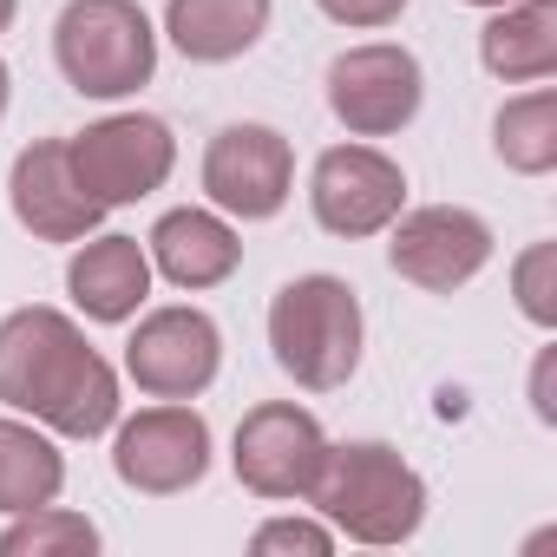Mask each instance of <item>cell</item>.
Wrapping results in <instances>:
<instances>
[{
  "instance_id": "cell-1",
  "label": "cell",
  "mask_w": 557,
  "mask_h": 557,
  "mask_svg": "<svg viewBox=\"0 0 557 557\" xmlns=\"http://www.w3.org/2000/svg\"><path fill=\"white\" fill-rule=\"evenodd\" d=\"M0 400L53 440H99L119 426V368L66 309L27 302L0 315Z\"/></svg>"
},
{
  "instance_id": "cell-2",
  "label": "cell",
  "mask_w": 557,
  "mask_h": 557,
  "mask_svg": "<svg viewBox=\"0 0 557 557\" xmlns=\"http://www.w3.org/2000/svg\"><path fill=\"white\" fill-rule=\"evenodd\" d=\"M309 505L355 544H407L426 524V479L387 440H329Z\"/></svg>"
},
{
  "instance_id": "cell-3",
  "label": "cell",
  "mask_w": 557,
  "mask_h": 557,
  "mask_svg": "<svg viewBox=\"0 0 557 557\" xmlns=\"http://www.w3.org/2000/svg\"><path fill=\"white\" fill-rule=\"evenodd\" d=\"M361 342H368L361 296L342 283V275L315 269V275H296V283L275 289V302H269V355L296 387H309V394L348 387L355 368H361Z\"/></svg>"
},
{
  "instance_id": "cell-4",
  "label": "cell",
  "mask_w": 557,
  "mask_h": 557,
  "mask_svg": "<svg viewBox=\"0 0 557 557\" xmlns=\"http://www.w3.org/2000/svg\"><path fill=\"white\" fill-rule=\"evenodd\" d=\"M53 60L79 99H132L158 73V27L138 0H66L53 21Z\"/></svg>"
},
{
  "instance_id": "cell-5",
  "label": "cell",
  "mask_w": 557,
  "mask_h": 557,
  "mask_svg": "<svg viewBox=\"0 0 557 557\" xmlns=\"http://www.w3.org/2000/svg\"><path fill=\"white\" fill-rule=\"evenodd\" d=\"M73 177L99 210H125L151 190H164V177L177 171V138L158 112H112L86 132L66 138Z\"/></svg>"
},
{
  "instance_id": "cell-6",
  "label": "cell",
  "mask_w": 557,
  "mask_h": 557,
  "mask_svg": "<svg viewBox=\"0 0 557 557\" xmlns=\"http://www.w3.org/2000/svg\"><path fill=\"white\" fill-rule=\"evenodd\" d=\"M203 197L236 223H269L296 197V145L275 125H223L203 145Z\"/></svg>"
},
{
  "instance_id": "cell-7",
  "label": "cell",
  "mask_w": 557,
  "mask_h": 557,
  "mask_svg": "<svg viewBox=\"0 0 557 557\" xmlns=\"http://www.w3.org/2000/svg\"><path fill=\"white\" fill-rule=\"evenodd\" d=\"M322 86H329V112L348 125V138H394L426 106V73L394 40H368V47L335 53Z\"/></svg>"
},
{
  "instance_id": "cell-8",
  "label": "cell",
  "mask_w": 557,
  "mask_h": 557,
  "mask_svg": "<svg viewBox=\"0 0 557 557\" xmlns=\"http://www.w3.org/2000/svg\"><path fill=\"white\" fill-rule=\"evenodd\" d=\"M112 472L145 498H177L210 472V420L190 400L138 407L112 426Z\"/></svg>"
},
{
  "instance_id": "cell-9",
  "label": "cell",
  "mask_w": 557,
  "mask_h": 557,
  "mask_svg": "<svg viewBox=\"0 0 557 557\" xmlns=\"http://www.w3.org/2000/svg\"><path fill=\"white\" fill-rule=\"evenodd\" d=\"M498 236L479 210L466 203H420V210H400L387 223V262L400 283L426 289V296H453L466 289L472 275L492 262Z\"/></svg>"
},
{
  "instance_id": "cell-10",
  "label": "cell",
  "mask_w": 557,
  "mask_h": 557,
  "mask_svg": "<svg viewBox=\"0 0 557 557\" xmlns=\"http://www.w3.org/2000/svg\"><path fill=\"white\" fill-rule=\"evenodd\" d=\"M322 459H329V433L296 400H262V407H249L243 426H236V440H230V466H236L243 492L275 498V505L309 498Z\"/></svg>"
},
{
  "instance_id": "cell-11",
  "label": "cell",
  "mask_w": 557,
  "mask_h": 557,
  "mask_svg": "<svg viewBox=\"0 0 557 557\" xmlns=\"http://www.w3.org/2000/svg\"><path fill=\"white\" fill-rule=\"evenodd\" d=\"M309 210L329 236H381L407 210V171L381 145H329L309 171Z\"/></svg>"
},
{
  "instance_id": "cell-12",
  "label": "cell",
  "mask_w": 557,
  "mask_h": 557,
  "mask_svg": "<svg viewBox=\"0 0 557 557\" xmlns=\"http://www.w3.org/2000/svg\"><path fill=\"white\" fill-rule=\"evenodd\" d=\"M132 342H125V374L138 381V394L151 400H197L216 368H223V329L190 309V302H171V309H151V315H132Z\"/></svg>"
},
{
  "instance_id": "cell-13",
  "label": "cell",
  "mask_w": 557,
  "mask_h": 557,
  "mask_svg": "<svg viewBox=\"0 0 557 557\" xmlns=\"http://www.w3.org/2000/svg\"><path fill=\"white\" fill-rule=\"evenodd\" d=\"M8 203H14V223L40 243H79L99 230V203L79 190L73 177V158H66V138H34L14 171H8Z\"/></svg>"
},
{
  "instance_id": "cell-14",
  "label": "cell",
  "mask_w": 557,
  "mask_h": 557,
  "mask_svg": "<svg viewBox=\"0 0 557 557\" xmlns=\"http://www.w3.org/2000/svg\"><path fill=\"white\" fill-rule=\"evenodd\" d=\"M145 256H151V275H164L171 289H216L243 269V236L223 210H203V203H184V210H164L145 236Z\"/></svg>"
},
{
  "instance_id": "cell-15",
  "label": "cell",
  "mask_w": 557,
  "mask_h": 557,
  "mask_svg": "<svg viewBox=\"0 0 557 557\" xmlns=\"http://www.w3.org/2000/svg\"><path fill=\"white\" fill-rule=\"evenodd\" d=\"M66 296H73V309L86 315V322H99V329H119V322H132L145 302H151V256H145V243L138 236H125V230H92V236H79V249H73V262H66Z\"/></svg>"
},
{
  "instance_id": "cell-16",
  "label": "cell",
  "mask_w": 557,
  "mask_h": 557,
  "mask_svg": "<svg viewBox=\"0 0 557 557\" xmlns=\"http://www.w3.org/2000/svg\"><path fill=\"white\" fill-rule=\"evenodd\" d=\"M275 0H164V40L197 66H230L269 34Z\"/></svg>"
},
{
  "instance_id": "cell-17",
  "label": "cell",
  "mask_w": 557,
  "mask_h": 557,
  "mask_svg": "<svg viewBox=\"0 0 557 557\" xmlns=\"http://www.w3.org/2000/svg\"><path fill=\"white\" fill-rule=\"evenodd\" d=\"M479 66L505 86H537L557 73V0H511L479 27Z\"/></svg>"
},
{
  "instance_id": "cell-18",
  "label": "cell",
  "mask_w": 557,
  "mask_h": 557,
  "mask_svg": "<svg viewBox=\"0 0 557 557\" xmlns=\"http://www.w3.org/2000/svg\"><path fill=\"white\" fill-rule=\"evenodd\" d=\"M60 492H66V453H60V440L40 420L8 413V420H0V518L53 505Z\"/></svg>"
},
{
  "instance_id": "cell-19",
  "label": "cell",
  "mask_w": 557,
  "mask_h": 557,
  "mask_svg": "<svg viewBox=\"0 0 557 557\" xmlns=\"http://www.w3.org/2000/svg\"><path fill=\"white\" fill-rule=\"evenodd\" d=\"M492 151H498V164L518 171V177L557 171V92H550L544 79H537L531 92H518V99L498 106V119H492Z\"/></svg>"
},
{
  "instance_id": "cell-20",
  "label": "cell",
  "mask_w": 557,
  "mask_h": 557,
  "mask_svg": "<svg viewBox=\"0 0 557 557\" xmlns=\"http://www.w3.org/2000/svg\"><path fill=\"white\" fill-rule=\"evenodd\" d=\"M92 550H99V524L60 498L14 511L8 531H0V557H92Z\"/></svg>"
},
{
  "instance_id": "cell-21",
  "label": "cell",
  "mask_w": 557,
  "mask_h": 557,
  "mask_svg": "<svg viewBox=\"0 0 557 557\" xmlns=\"http://www.w3.org/2000/svg\"><path fill=\"white\" fill-rule=\"evenodd\" d=\"M511 296L531 329H557V243H531L511 262Z\"/></svg>"
},
{
  "instance_id": "cell-22",
  "label": "cell",
  "mask_w": 557,
  "mask_h": 557,
  "mask_svg": "<svg viewBox=\"0 0 557 557\" xmlns=\"http://www.w3.org/2000/svg\"><path fill=\"white\" fill-rule=\"evenodd\" d=\"M249 550L256 557H329L335 550V524L315 511V518H269L249 531Z\"/></svg>"
},
{
  "instance_id": "cell-23",
  "label": "cell",
  "mask_w": 557,
  "mask_h": 557,
  "mask_svg": "<svg viewBox=\"0 0 557 557\" xmlns=\"http://www.w3.org/2000/svg\"><path fill=\"white\" fill-rule=\"evenodd\" d=\"M315 8L335 21V27H355V34H374V27H394L407 14V0H315Z\"/></svg>"
},
{
  "instance_id": "cell-24",
  "label": "cell",
  "mask_w": 557,
  "mask_h": 557,
  "mask_svg": "<svg viewBox=\"0 0 557 557\" xmlns=\"http://www.w3.org/2000/svg\"><path fill=\"white\" fill-rule=\"evenodd\" d=\"M550 368H557V348H544V355H537V368H531V407H537V420H544V426L557 420V400H550Z\"/></svg>"
},
{
  "instance_id": "cell-25",
  "label": "cell",
  "mask_w": 557,
  "mask_h": 557,
  "mask_svg": "<svg viewBox=\"0 0 557 557\" xmlns=\"http://www.w3.org/2000/svg\"><path fill=\"white\" fill-rule=\"evenodd\" d=\"M8 99H14V73H8V60H0V119H8Z\"/></svg>"
},
{
  "instance_id": "cell-26",
  "label": "cell",
  "mask_w": 557,
  "mask_h": 557,
  "mask_svg": "<svg viewBox=\"0 0 557 557\" xmlns=\"http://www.w3.org/2000/svg\"><path fill=\"white\" fill-rule=\"evenodd\" d=\"M14 14H21V0H0V34L14 27Z\"/></svg>"
},
{
  "instance_id": "cell-27",
  "label": "cell",
  "mask_w": 557,
  "mask_h": 557,
  "mask_svg": "<svg viewBox=\"0 0 557 557\" xmlns=\"http://www.w3.org/2000/svg\"><path fill=\"white\" fill-rule=\"evenodd\" d=\"M466 8H485L492 14V8H511V0H466Z\"/></svg>"
}]
</instances>
